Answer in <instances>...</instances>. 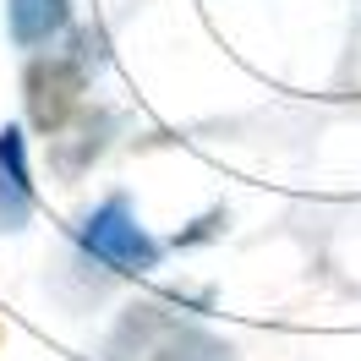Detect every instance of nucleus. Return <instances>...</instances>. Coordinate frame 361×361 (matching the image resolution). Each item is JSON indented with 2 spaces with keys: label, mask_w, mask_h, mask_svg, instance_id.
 I'll use <instances>...</instances> for the list:
<instances>
[{
  "label": "nucleus",
  "mask_w": 361,
  "mask_h": 361,
  "mask_svg": "<svg viewBox=\"0 0 361 361\" xmlns=\"http://www.w3.org/2000/svg\"><path fill=\"white\" fill-rule=\"evenodd\" d=\"M66 27V0H11V33L17 44H49Z\"/></svg>",
  "instance_id": "nucleus-4"
},
{
  "label": "nucleus",
  "mask_w": 361,
  "mask_h": 361,
  "mask_svg": "<svg viewBox=\"0 0 361 361\" xmlns=\"http://www.w3.org/2000/svg\"><path fill=\"white\" fill-rule=\"evenodd\" d=\"M33 208V192H27V170H23V137L0 132V225L17 230Z\"/></svg>",
  "instance_id": "nucleus-3"
},
{
  "label": "nucleus",
  "mask_w": 361,
  "mask_h": 361,
  "mask_svg": "<svg viewBox=\"0 0 361 361\" xmlns=\"http://www.w3.org/2000/svg\"><path fill=\"white\" fill-rule=\"evenodd\" d=\"M88 247L110 263V269L121 274H142V269H154L159 263V247L137 230V219L126 214V203L115 197V203H104L99 214L88 219Z\"/></svg>",
  "instance_id": "nucleus-1"
},
{
  "label": "nucleus",
  "mask_w": 361,
  "mask_h": 361,
  "mask_svg": "<svg viewBox=\"0 0 361 361\" xmlns=\"http://www.w3.org/2000/svg\"><path fill=\"white\" fill-rule=\"evenodd\" d=\"M82 99V61H66V55H49V61H33L27 71V110L44 132H61L66 115L77 110Z\"/></svg>",
  "instance_id": "nucleus-2"
}]
</instances>
